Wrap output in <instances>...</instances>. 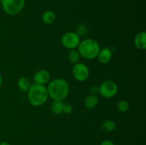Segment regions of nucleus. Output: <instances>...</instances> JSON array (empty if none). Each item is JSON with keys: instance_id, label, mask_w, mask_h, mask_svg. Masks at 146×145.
Returning <instances> with one entry per match:
<instances>
[{"instance_id": "nucleus-3", "label": "nucleus", "mask_w": 146, "mask_h": 145, "mask_svg": "<svg viewBox=\"0 0 146 145\" xmlns=\"http://www.w3.org/2000/svg\"><path fill=\"white\" fill-rule=\"evenodd\" d=\"M100 45L96 41L92 38H86L81 41L78 46V51L81 57L85 59H94L99 52Z\"/></svg>"}, {"instance_id": "nucleus-1", "label": "nucleus", "mask_w": 146, "mask_h": 145, "mask_svg": "<svg viewBox=\"0 0 146 145\" xmlns=\"http://www.w3.org/2000/svg\"><path fill=\"white\" fill-rule=\"evenodd\" d=\"M48 96L53 100L63 101L68 95L69 85L63 78H56L49 82L47 87Z\"/></svg>"}, {"instance_id": "nucleus-18", "label": "nucleus", "mask_w": 146, "mask_h": 145, "mask_svg": "<svg viewBox=\"0 0 146 145\" xmlns=\"http://www.w3.org/2000/svg\"><path fill=\"white\" fill-rule=\"evenodd\" d=\"M73 110L72 105L70 104L66 103L64 105V108H63V113L65 114H70Z\"/></svg>"}, {"instance_id": "nucleus-5", "label": "nucleus", "mask_w": 146, "mask_h": 145, "mask_svg": "<svg viewBox=\"0 0 146 145\" xmlns=\"http://www.w3.org/2000/svg\"><path fill=\"white\" fill-rule=\"evenodd\" d=\"M118 85L112 80L104 81L99 86V94L107 99L115 97L118 93Z\"/></svg>"}, {"instance_id": "nucleus-8", "label": "nucleus", "mask_w": 146, "mask_h": 145, "mask_svg": "<svg viewBox=\"0 0 146 145\" xmlns=\"http://www.w3.org/2000/svg\"><path fill=\"white\" fill-rule=\"evenodd\" d=\"M112 57L113 52L111 48L105 47V48H103L101 49H100L96 58H98V61L101 63L107 64L111 61Z\"/></svg>"}, {"instance_id": "nucleus-21", "label": "nucleus", "mask_w": 146, "mask_h": 145, "mask_svg": "<svg viewBox=\"0 0 146 145\" xmlns=\"http://www.w3.org/2000/svg\"><path fill=\"white\" fill-rule=\"evenodd\" d=\"M0 145H10V144L7 142H2L0 143Z\"/></svg>"}, {"instance_id": "nucleus-23", "label": "nucleus", "mask_w": 146, "mask_h": 145, "mask_svg": "<svg viewBox=\"0 0 146 145\" xmlns=\"http://www.w3.org/2000/svg\"><path fill=\"white\" fill-rule=\"evenodd\" d=\"M119 1H123V0H119Z\"/></svg>"}, {"instance_id": "nucleus-6", "label": "nucleus", "mask_w": 146, "mask_h": 145, "mask_svg": "<svg viewBox=\"0 0 146 145\" xmlns=\"http://www.w3.org/2000/svg\"><path fill=\"white\" fill-rule=\"evenodd\" d=\"M61 42L67 49H76L81 42V38L76 32H67L62 36Z\"/></svg>"}, {"instance_id": "nucleus-15", "label": "nucleus", "mask_w": 146, "mask_h": 145, "mask_svg": "<svg viewBox=\"0 0 146 145\" xmlns=\"http://www.w3.org/2000/svg\"><path fill=\"white\" fill-rule=\"evenodd\" d=\"M17 85H18L19 89L23 92H27L29 88L30 85V81L27 77H21L18 80L17 82Z\"/></svg>"}, {"instance_id": "nucleus-24", "label": "nucleus", "mask_w": 146, "mask_h": 145, "mask_svg": "<svg viewBox=\"0 0 146 145\" xmlns=\"http://www.w3.org/2000/svg\"><path fill=\"white\" fill-rule=\"evenodd\" d=\"M1 0H0V2H1Z\"/></svg>"}, {"instance_id": "nucleus-20", "label": "nucleus", "mask_w": 146, "mask_h": 145, "mask_svg": "<svg viewBox=\"0 0 146 145\" xmlns=\"http://www.w3.org/2000/svg\"><path fill=\"white\" fill-rule=\"evenodd\" d=\"M100 145H115V144H114V143L112 142V141L106 139V140L103 141Z\"/></svg>"}, {"instance_id": "nucleus-2", "label": "nucleus", "mask_w": 146, "mask_h": 145, "mask_svg": "<svg viewBox=\"0 0 146 145\" xmlns=\"http://www.w3.org/2000/svg\"><path fill=\"white\" fill-rule=\"evenodd\" d=\"M27 93L29 102L34 107H39L44 105L49 97L47 88L44 85L35 82L30 85Z\"/></svg>"}, {"instance_id": "nucleus-4", "label": "nucleus", "mask_w": 146, "mask_h": 145, "mask_svg": "<svg viewBox=\"0 0 146 145\" xmlns=\"http://www.w3.org/2000/svg\"><path fill=\"white\" fill-rule=\"evenodd\" d=\"M1 3L4 12L10 16H14L23 9L25 0H1Z\"/></svg>"}, {"instance_id": "nucleus-13", "label": "nucleus", "mask_w": 146, "mask_h": 145, "mask_svg": "<svg viewBox=\"0 0 146 145\" xmlns=\"http://www.w3.org/2000/svg\"><path fill=\"white\" fill-rule=\"evenodd\" d=\"M64 103L61 100H54L51 105V110L54 115H59L63 113Z\"/></svg>"}, {"instance_id": "nucleus-10", "label": "nucleus", "mask_w": 146, "mask_h": 145, "mask_svg": "<svg viewBox=\"0 0 146 145\" xmlns=\"http://www.w3.org/2000/svg\"><path fill=\"white\" fill-rule=\"evenodd\" d=\"M134 45L138 49L144 51L146 48V33L141 31L135 35L134 38Z\"/></svg>"}, {"instance_id": "nucleus-17", "label": "nucleus", "mask_w": 146, "mask_h": 145, "mask_svg": "<svg viewBox=\"0 0 146 145\" xmlns=\"http://www.w3.org/2000/svg\"><path fill=\"white\" fill-rule=\"evenodd\" d=\"M117 108L121 112H126L130 109V104L127 100H121L117 103Z\"/></svg>"}, {"instance_id": "nucleus-7", "label": "nucleus", "mask_w": 146, "mask_h": 145, "mask_svg": "<svg viewBox=\"0 0 146 145\" xmlns=\"http://www.w3.org/2000/svg\"><path fill=\"white\" fill-rule=\"evenodd\" d=\"M72 74L74 78L78 82H84L89 77L88 67L83 63L74 64L72 68Z\"/></svg>"}, {"instance_id": "nucleus-9", "label": "nucleus", "mask_w": 146, "mask_h": 145, "mask_svg": "<svg viewBox=\"0 0 146 145\" xmlns=\"http://www.w3.org/2000/svg\"><path fill=\"white\" fill-rule=\"evenodd\" d=\"M34 79L35 83L44 85V84H46L49 82L50 74L46 70H40L34 74Z\"/></svg>"}, {"instance_id": "nucleus-11", "label": "nucleus", "mask_w": 146, "mask_h": 145, "mask_svg": "<svg viewBox=\"0 0 146 145\" xmlns=\"http://www.w3.org/2000/svg\"><path fill=\"white\" fill-rule=\"evenodd\" d=\"M98 102H99V100L98 98L96 95H88L86 98L85 100H84V106L87 108V109H94L95 107H96L97 105H98Z\"/></svg>"}, {"instance_id": "nucleus-14", "label": "nucleus", "mask_w": 146, "mask_h": 145, "mask_svg": "<svg viewBox=\"0 0 146 145\" xmlns=\"http://www.w3.org/2000/svg\"><path fill=\"white\" fill-rule=\"evenodd\" d=\"M103 131L106 132H111L116 128V123L112 119H106L101 125Z\"/></svg>"}, {"instance_id": "nucleus-16", "label": "nucleus", "mask_w": 146, "mask_h": 145, "mask_svg": "<svg viewBox=\"0 0 146 145\" xmlns=\"http://www.w3.org/2000/svg\"><path fill=\"white\" fill-rule=\"evenodd\" d=\"M68 58L70 63L73 64H76L79 63L80 58H81V55H80L79 53H78V50L76 49H71L68 52Z\"/></svg>"}, {"instance_id": "nucleus-12", "label": "nucleus", "mask_w": 146, "mask_h": 145, "mask_svg": "<svg viewBox=\"0 0 146 145\" xmlns=\"http://www.w3.org/2000/svg\"><path fill=\"white\" fill-rule=\"evenodd\" d=\"M56 18V14L52 11H46L44 14H42L41 16V19L44 24H47V25H50L55 22Z\"/></svg>"}, {"instance_id": "nucleus-22", "label": "nucleus", "mask_w": 146, "mask_h": 145, "mask_svg": "<svg viewBox=\"0 0 146 145\" xmlns=\"http://www.w3.org/2000/svg\"><path fill=\"white\" fill-rule=\"evenodd\" d=\"M2 83H3V78H2V76L1 75V74H0V87L2 85Z\"/></svg>"}, {"instance_id": "nucleus-19", "label": "nucleus", "mask_w": 146, "mask_h": 145, "mask_svg": "<svg viewBox=\"0 0 146 145\" xmlns=\"http://www.w3.org/2000/svg\"><path fill=\"white\" fill-rule=\"evenodd\" d=\"M90 92H91V95H97L98 94H99V87L97 85H93L90 88Z\"/></svg>"}]
</instances>
